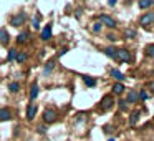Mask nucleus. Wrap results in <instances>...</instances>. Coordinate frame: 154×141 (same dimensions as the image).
Instances as JSON below:
<instances>
[{
	"label": "nucleus",
	"instance_id": "f8f14e48",
	"mask_svg": "<svg viewBox=\"0 0 154 141\" xmlns=\"http://www.w3.org/2000/svg\"><path fill=\"white\" fill-rule=\"evenodd\" d=\"M136 100H139V98H137V91L136 90H131L129 93H128V101H126V103H134Z\"/></svg>",
	"mask_w": 154,
	"mask_h": 141
},
{
	"label": "nucleus",
	"instance_id": "7ed1b4c3",
	"mask_svg": "<svg viewBox=\"0 0 154 141\" xmlns=\"http://www.w3.org/2000/svg\"><path fill=\"white\" fill-rule=\"evenodd\" d=\"M113 105H114V98L111 96V95H106V96L101 100V110H103V111H108L111 106H113Z\"/></svg>",
	"mask_w": 154,
	"mask_h": 141
},
{
	"label": "nucleus",
	"instance_id": "423d86ee",
	"mask_svg": "<svg viewBox=\"0 0 154 141\" xmlns=\"http://www.w3.org/2000/svg\"><path fill=\"white\" fill-rule=\"evenodd\" d=\"M139 24L143 25V27H147V25L154 24V14H146V15H143V17H141V20H139Z\"/></svg>",
	"mask_w": 154,
	"mask_h": 141
},
{
	"label": "nucleus",
	"instance_id": "6e6552de",
	"mask_svg": "<svg viewBox=\"0 0 154 141\" xmlns=\"http://www.w3.org/2000/svg\"><path fill=\"white\" fill-rule=\"evenodd\" d=\"M10 118V111L7 108H0V121H8Z\"/></svg>",
	"mask_w": 154,
	"mask_h": 141
},
{
	"label": "nucleus",
	"instance_id": "c756f323",
	"mask_svg": "<svg viewBox=\"0 0 154 141\" xmlns=\"http://www.w3.org/2000/svg\"><path fill=\"white\" fill-rule=\"evenodd\" d=\"M45 131H47V128H45V126H38V133H42V134H43Z\"/></svg>",
	"mask_w": 154,
	"mask_h": 141
},
{
	"label": "nucleus",
	"instance_id": "6ab92c4d",
	"mask_svg": "<svg viewBox=\"0 0 154 141\" xmlns=\"http://www.w3.org/2000/svg\"><path fill=\"white\" fill-rule=\"evenodd\" d=\"M18 88H20V85H18L17 81H14V83H10V85H8V90H10L12 93H17V91H18Z\"/></svg>",
	"mask_w": 154,
	"mask_h": 141
},
{
	"label": "nucleus",
	"instance_id": "9b49d317",
	"mask_svg": "<svg viewBox=\"0 0 154 141\" xmlns=\"http://www.w3.org/2000/svg\"><path fill=\"white\" fill-rule=\"evenodd\" d=\"M35 114H37V106H35V105H30L28 110H27V118L28 120H33Z\"/></svg>",
	"mask_w": 154,
	"mask_h": 141
},
{
	"label": "nucleus",
	"instance_id": "ddd939ff",
	"mask_svg": "<svg viewBox=\"0 0 154 141\" xmlns=\"http://www.w3.org/2000/svg\"><path fill=\"white\" fill-rule=\"evenodd\" d=\"M113 91H114V95H121V93L124 91V85H123V83H114Z\"/></svg>",
	"mask_w": 154,
	"mask_h": 141
},
{
	"label": "nucleus",
	"instance_id": "0eeeda50",
	"mask_svg": "<svg viewBox=\"0 0 154 141\" xmlns=\"http://www.w3.org/2000/svg\"><path fill=\"white\" fill-rule=\"evenodd\" d=\"M8 42H10V35H8V32L5 30V28H0V43L8 45Z\"/></svg>",
	"mask_w": 154,
	"mask_h": 141
},
{
	"label": "nucleus",
	"instance_id": "473e14b6",
	"mask_svg": "<svg viewBox=\"0 0 154 141\" xmlns=\"http://www.w3.org/2000/svg\"><path fill=\"white\" fill-rule=\"evenodd\" d=\"M151 88H152V91H154V83H152V85H151Z\"/></svg>",
	"mask_w": 154,
	"mask_h": 141
},
{
	"label": "nucleus",
	"instance_id": "5701e85b",
	"mask_svg": "<svg viewBox=\"0 0 154 141\" xmlns=\"http://www.w3.org/2000/svg\"><path fill=\"white\" fill-rule=\"evenodd\" d=\"M32 27H33V30H38V28H40V20H38V17L32 18Z\"/></svg>",
	"mask_w": 154,
	"mask_h": 141
},
{
	"label": "nucleus",
	"instance_id": "f03ea898",
	"mask_svg": "<svg viewBox=\"0 0 154 141\" xmlns=\"http://www.w3.org/2000/svg\"><path fill=\"white\" fill-rule=\"evenodd\" d=\"M27 20V15L23 14V12H18L17 15H15V17H12V20H10V24L14 25V27H20L22 24H23V22Z\"/></svg>",
	"mask_w": 154,
	"mask_h": 141
},
{
	"label": "nucleus",
	"instance_id": "4468645a",
	"mask_svg": "<svg viewBox=\"0 0 154 141\" xmlns=\"http://www.w3.org/2000/svg\"><path fill=\"white\" fill-rule=\"evenodd\" d=\"M111 77H114L116 80H119V81H123L124 78H126V77H124V75L121 73L119 70H111Z\"/></svg>",
	"mask_w": 154,
	"mask_h": 141
},
{
	"label": "nucleus",
	"instance_id": "7c9ffc66",
	"mask_svg": "<svg viewBox=\"0 0 154 141\" xmlns=\"http://www.w3.org/2000/svg\"><path fill=\"white\" fill-rule=\"evenodd\" d=\"M108 38H109V40H111V42H114V40H116V37H114V35H113V33H109V35H108Z\"/></svg>",
	"mask_w": 154,
	"mask_h": 141
},
{
	"label": "nucleus",
	"instance_id": "20e7f679",
	"mask_svg": "<svg viewBox=\"0 0 154 141\" xmlns=\"http://www.w3.org/2000/svg\"><path fill=\"white\" fill-rule=\"evenodd\" d=\"M57 118H58V114H57V111L55 110H45V113H43V120L47 121V123H55L57 121Z\"/></svg>",
	"mask_w": 154,
	"mask_h": 141
},
{
	"label": "nucleus",
	"instance_id": "9d476101",
	"mask_svg": "<svg viewBox=\"0 0 154 141\" xmlns=\"http://www.w3.org/2000/svg\"><path fill=\"white\" fill-rule=\"evenodd\" d=\"M139 116H141V113H139L137 110L131 113V116H129V124H131V126H134V124L137 123V120H139Z\"/></svg>",
	"mask_w": 154,
	"mask_h": 141
},
{
	"label": "nucleus",
	"instance_id": "a878e982",
	"mask_svg": "<svg viewBox=\"0 0 154 141\" xmlns=\"http://www.w3.org/2000/svg\"><path fill=\"white\" fill-rule=\"evenodd\" d=\"M146 53L149 55V57H154V45H149V47L146 48Z\"/></svg>",
	"mask_w": 154,
	"mask_h": 141
},
{
	"label": "nucleus",
	"instance_id": "412c9836",
	"mask_svg": "<svg viewBox=\"0 0 154 141\" xmlns=\"http://www.w3.org/2000/svg\"><path fill=\"white\" fill-rule=\"evenodd\" d=\"M27 40H28V35H27V33H20V35L17 37V42H18V43H25Z\"/></svg>",
	"mask_w": 154,
	"mask_h": 141
},
{
	"label": "nucleus",
	"instance_id": "1a4fd4ad",
	"mask_svg": "<svg viewBox=\"0 0 154 141\" xmlns=\"http://www.w3.org/2000/svg\"><path fill=\"white\" fill-rule=\"evenodd\" d=\"M50 37H51V24H48L42 32V40H48Z\"/></svg>",
	"mask_w": 154,
	"mask_h": 141
},
{
	"label": "nucleus",
	"instance_id": "bb28decb",
	"mask_svg": "<svg viewBox=\"0 0 154 141\" xmlns=\"http://www.w3.org/2000/svg\"><path fill=\"white\" fill-rule=\"evenodd\" d=\"M101 28H103V25H101V24H100V22H96V24H94V25H93V32H100V30H101Z\"/></svg>",
	"mask_w": 154,
	"mask_h": 141
},
{
	"label": "nucleus",
	"instance_id": "f3484780",
	"mask_svg": "<svg viewBox=\"0 0 154 141\" xmlns=\"http://www.w3.org/2000/svg\"><path fill=\"white\" fill-rule=\"evenodd\" d=\"M83 81L88 85V86H94V85H96V80L91 78V77H83Z\"/></svg>",
	"mask_w": 154,
	"mask_h": 141
},
{
	"label": "nucleus",
	"instance_id": "393cba45",
	"mask_svg": "<svg viewBox=\"0 0 154 141\" xmlns=\"http://www.w3.org/2000/svg\"><path fill=\"white\" fill-rule=\"evenodd\" d=\"M15 60L20 61V63H22V61H25V60H27V53H17V58H15Z\"/></svg>",
	"mask_w": 154,
	"mask_h": 141
},
{
	"label": "nucleus",
	"instance_id": "cd10ccee",
	"mask_svg": "<svg viewBox=\"0 0 154 141\" xmlns=\"http://www.w3.org/2000/svg\"><path fill=\"white\" fill-rule=\"evenodd\" d=\"M119 110L121 111H126V100H121L119 101Z\"/></svg>",
	"mask_w": 154,
	"mask_h": 141
},
{
	"label": "nucleus",
	"instance_id": "39448f33",
	"mask_svg": "<svg viewBox=\"0 0 154 141\" xmlns=\"http://www.w3.org/2000/svg\"><path fill=\"white\" fill-rule=\"evenodd\" d=\"M100 24H101V25L104 24L106 27H109V28H114V27H116V22H114L113 18L109 17V15H101V17H100Z\"/></svg>",
	"mask_w": 154,
	"mask_h": 141
},
{
	"label": "nucleus",
	"instance_id": "dca6fc26",
	"mask_svg": "<svg viewBox=\"0 0 154 141\" xmlns=\"http://www.w3.org/2000/svg\"><path fill=\"white\" fill-rule=\"evenodd\" d=\"M152 5H154L152 0H141L139 2V8H149V7H152Z\"/></svg>",
	"mask_w": 154,
	"mask_h": 141
},
{
	"label": "nucleus",
	"instance_id": "aec40b11",
	"mask_svg": "<svg viewBox=\"0 0 154 141\" xmlns=\"http://www.w3.org/2000/svg\"><path fill=\"white\" fill-rule=\"evenodd\" d=\"M53 67H55V61H48L47 65H45V68H43V71L45 73H50L51 70H53Z\"/></svg>",
	"mask_w": 154,
	"mask_h": 141
},
{
	"label": "nucleus",
	"instance_id": "f257e3e1",
	"mask_svg": "<svg viewBox=\"0 0 154 141\" xmlns=\"http://www.w3.org/2000/svg\"><path fill=\"white\" fill-rule=\"evenodd\" d=\"M116 60H121L124 63H129L131 61V53L126 50V48H118L116 50Z\"/></svg>",
	"mask_w": 154,
	"mask_h": 141
},
{
	"label": "nucleus",
	"instance_id": "4be33fe9",
	"mask_svg": "<svg viewBox=\"0 0 154 141\" xmlns=\"http://www.w3.org/2000/svg\"><path fill=\"white\" fill-rule=\"evenodd\" d=\"M15 58H17V50H15V48H12V50L8 52V61H14Z\"/></svg>",
	"mask_w": 154,
	"mask_h": 141
},
{
	"label": "nucleus",
	"instance_id": "b1692460",
	"mask_svg": "<svg viewBox=\"0 0 154 141\" xmlns=\"http://www.w3.org/2000/svg\"><path fill=\"white\" fill-rule=\"evenodd\" d=\"M126 37H128V38H134V37H136V30H133V28H128V30H126Z\"/></svg>",
	"mask_w": 154,
	"mask_h": 141
},
{
	"label": "nucleus",
	"instance_id": "2eb2a0df",
	"mask_svg": "<svg viewBox=\"0 0 154 141\" xmlns=\"http://www.w3.org/2000/svg\"><path fill=\"white\" fill-rule=\"evenodd\" d=\"M37 96H38V86L37 85H32V88H30V100L33 101Z\"/></svg>",
	"mask_w": 154,
	"mask_h": 141
},
{
	"label": "nucleus",
	"instance_id": "c85d7f7f",
	"mask_svg": "<svg viewBox=\"0 0 154 141\" xmlns=\"http://www.w3.org/2000/svg\"><path fill=\"white\" fill-rule=\"evenodd\" d=\"M137 98H141V100H147V93L146 91H141V93H137Z\"/></svg>",
	"mask_w": 154,
	"mask_h": 141
},
{
	"label": "nucleus",
	"instance_id": "a211bd4d",
	"mask_svg": "<svg viewBox=\"0 0 154 141\" xmlns=\"http://www.w3.org/2000/svg\"><path fill=\"white\" fill-rule=\"evenodd\" d=\"M104 53H106L109 58H116V52H114V48H111V47L104 48Z\"/></svg>",
	"mask_w": 154,
	"mask_h": 141
},
{
	"label": "nucleus",
	"instance_id": "2f4dec72",
	"mask_svg": "<svg viewBox=\"0 0 154 141\" xmlns=\"http://www.w3.org/2000/svg\"><path fill=\"white\" fill-rule=\"evenodd\" d=\"M108 5H111V7H113V5H116V0H109V2H108Z\"/></svg>",
	"mask_w": 154,
	"mask_h": 141
}]
</instances>
